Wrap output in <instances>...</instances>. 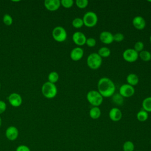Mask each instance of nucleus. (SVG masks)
<instances>
[{"instance_id":"f257e3e1","label":"nucleus","mask_w":151,"mask_h":151,"mask_svg":"<svg viewBox=\"0 0 151 151\" xmlns=\"http://www.w3.org/2000/svg\"><path fill=\"white\" fill-rule=\"evenodd\" d=\"M97 89L100 94L104 97L112 96L116 91L114 82L108 77H101L97 83Z\"/></svg>"},{"instance_id":"f03ea898","label":"nucleus","mask_w":151,"mask_h":151,"mask_svg":"<svg viewBox=\"0 0 151 151\" xmlns=\"http://www.w3.org/2000/svg\"><path fill=\"white\" fill-rule=\"evenodd\" d=\"M42 95L47 99H52L57 94V88L55 84L47 81L43 84L41 87Z\"/></svg>"},{"instance_id":"7ed1b4c3","label":"nucleus","mask_w":151,"mask_h":151,"mask_svg":"<svg viewBox=\"0 0 151 151\" xmlns=\"http://www.w3.org/2000/svg\"><path fill=\"white\" fill-rule=\"evenodd\" d=\"M86 98L88 103L93 107H99L100 106L103 101V97L97 90H90L86 95Z\"/></svg>"},{"instance_id":"20e7f679","label":"nucleus","mask_w":151,"mask_h":151,"mask_svg":"<svg viewBox=\"0 0 151 151\" xmlns=\"http://www.w3.org/2000/svg\"><path fill=\"white\" fill-rule=\"evenodd\" d=\"M87 64L91 69H97L102 64V58L97 52H92L87 57Z\"/></svg>"},{"instance_id":"39448f33","label":"nucleus","mask_w":151,"mask_h":151,"mask_svg":"<svg viewBox=\"0 0 151 151\" xmlns=\"http://www.w3.org/2000/svg\"><path fill=\"white\" fill-rule=\"evenodd\" d=\"M84 25L87 27H93L95 26L98 22V17L96 12L93 11H87L83 17Z\"/></svg>"},{"instance_id":"423d86ee","label":"nucleus","mask_w":151,"mask_h":151,"mask_svg":"<svg viewBox=\"0 0 151 151\" xmlns=\"http://www.w3.org/2000/svg\"><path fill=\"white\" fill-rule=\"evenodd\" d=\"M52 36L56 41L61 42L66 40L67 34L64 27L61 26H57L52 29Z\"/></svg>"},{"instance_id":"0eeeda50","label":"nucleus","mask_w":151,"mask_h":151,"mask_svg":"<svg viewBox=\"0 0 151 151\" xmlns=\"http://www.w3.org/2000/svg\"><path fill=\"white\" fill-rule=\"evenodd\" d=\"M123 59L129 63H133L139 58V53L133 48H127L123 52Z\"/></svg>"},{"instance_id":"6e6552de","label":"nucleus","mask_w":151,"mask_h":151,"mask_svg":"<svg viewBox=\"0 0 151 151\" xmlns=\"http://www.w3.org/2000/svg\"><path fill=\"white\" fill-rule=\"evenodd\" d=\"M135 93V90L133 86L129 84H123L119 88V93L123 97H130Z\"/></svg>"},{"instance_id":"1a4fd4ad","label":"nucleus","mask_w":151,"mask_h":151,"mask_svg":"<svg viewBox=\"0 0 151 151\" xmlns=\"http://www.w3.org/2000/svg\"><path fill=\"white\" fill-rule=\"evenodd\" d=\"M72 39L76 45L81 46L86 44L87 37L83 32L81 31H76L73 34Z\"/></svg>"},{"instance_id":"9d476101","label":"nucleus","mask_w":151,"mask_h":151,"mask_svg":"<svg viewBox=\"0 0 151 151\" xmlns=\"http://www.w3.org/2000/svg\"><path fill=\"white\" fill-rule=\"evenodd\" d=\"M8 100L10 104L15 107L20 106L22 103V99L21 95L17 93H11L9 96Z\"/></svg>"},{"instance_id":"9b49d317","label":"nucleus","mask_w":151,"mask_h":151,"mask_svg":"<svg viewBox=\"0 0 151 151\" xmlns=\"http://www.w3.org/2000/svg\"><path fill=\"white\" fill-rule=\"evenodd\" d=\"M18 135L19 131L18 129L14 126H9L5 131V136L6 138L11 141L15 140L18 138Z\"/></svg>"},{"instance_id":"f8f14e48","label":"nucleus","mask_w":151,"mask_h":151,"mask_svg":"<svg viewBox=\"0 0 151 151\" xmlns=\"http://www.w3.org/2000/svg\"><path fill=\"white\" fill-rule=\"evenodd\" d=\"M100 40L105 44H110L114 41L113 34L108 31H102L99 35Z\"/></svg>"},{"instance_id":"ddd939ff","label":"nucleus","mask_w":151,"mask_h":151,"mask_svg":"<svg viewBox=\"0 0 151 151\" xmlns=\"http://www.w3.org/2000/svg\"><path fill=\"white\" fill-rule=\"evenodd\" d=\"M70 58L72 60L77 61L82 58L84 55V50L82 48L77 47H75L70 52Z\"/></svg>"},{"instance_id":"4468645a","label":"nucleus","mask_w":151,"mask_h":151,"mask_svg":"<svg viewBox=\"0 0 151 151\" xmlns=\"http://www.w3.org/2000/svg\"><path fill=\"white\" fill-rule=\"evenodd\" d=\"M61 2L60 0H45L44 6L47 9L50 11H57L60 6Z\"/></svg>"},{"instance_id":"2eb2a0df","label":"nucleus","mask_w":151,"mask_h":151,"mask_svg":"<svg viewBox=\"0 0 151 151\" xmlns=\"http://www.w3.org/2000/svg\"><path fill=\"white\" fill-rule=\"evenodd\" d=\"M133 25L137 29L142 30L143 29L146 27V21L142 16H136L133 18L132 20Z\"/></svg>"},{"instance_id":"dca6fc26","label":"nucleus","mask_w":151,"mask_h":151,"mask_svg":"<svg viewBox=\"0 0 151 151\" xmlns=\"http://www.w3.org/2000/svg\"><path fill=\"white\" fill-rule=\"evenodd\" d=\"M109 116L112 121L118 122L120 120L122 117V113L119 109L117 107H113L109 111Z\"/></svg>"},{"instance_id":"f3484780","label":"nucleus","mask_w":151,"mask_h":151,"mask_svg":"<svg viewBox=\"0 0 151 151\" xmlns=\"http://www.w3.org/2000/svg\"><path fill=\"white\" fill-rule=\"evenodd\" d=\"M126 80H127V84L133 87L137 85L139 81L138 76L134 73H130L128 74L126 77Z\"/></svg>"},{"instance_id":"a211bd4d","label":"nucleus","mask_w":151,"mask_h":151,"mask_svg":"<svg viewBox=\"0 0 151 151\" xmlns=\"http://www.w3.org/2000/svg\"><path fill=\"white\" fill-rule=\"evenodd\" d=\"M101 114V111L99 107L94 106L91 107L89 111L90 117L93 119H99Z\"/></svg>"},{"instance_id":"6ab92c4d","label":"nucleus","mask_w":151,"mask_h":151,"mask_svg":"<svg viewBox=\"0 0 151 151\" xmlns=\"http://www.w3.org/2000/svg\"><path fill=\"white\" fill-rule=\"evenodd\" d=\"M136 117L137 119L139 121V122H145L146 120H147L148 117H149V114L148 112H147L146 111L143 110H140V111H139L136 114Z\"/></svg>"},{"instance_id":"aec40b11","label":"nucleus","mask_w":151,"mask_h":151,"mask_svg":"<svg viewBox=\"0 0 151 151\" xmlns=\"http://www.w3.org/2000/svg\"><path fill=\"white\" fill-rule=\"evenodd\" d=\"M142 108L147 112H151V97H146L142 103Z\"/></svg>"},{"instance_id":"412c9836","label":"nucleus","mask_w":151,"mask_h":151,"mask_svg":"<svg viewBox=\"0 0 151 151\" xmlns=\"http://www.w3.org/2000/svg\"><path fill=\"white\" fill-rule=\"evenodd\" d=\"M97 54L101 58H106V57H108L110 55L111 51L108 47H102L99 49Z\"/></svg>"},{"instance_id":"4be33fe9","label":"nucleus","mask_w":151,"mask_h":151,"mask_svg":"<svg viewBox=\"0 0 151 151\" xmlns=\"http://www.w3.org/2000/svg\"><path fill=\"white\" fill-rule=\"evenodd\" d=\"M139 57L143 61H149L151 60V53L147 50H143L139 53Z\"/></svg>"},{"instance_id":"5701e85b","label":"nucleus","mask_w":151,"mask_h":151,"mask_svg":"<svg viewBox=\"0 0 151 151\" xmlns=\"http://www.w3.org/2000/svg\"><path fill=\"white\" fill-rule=\"evenodd\" d=\"M111 97L113 102L116 105L120 106L123 103V97L119 93H114Z\"/></svg>"},{"instance_id":"b1692460","label":"nucleus","mask_w":151,"mask_h":151,"mask_svg":"<svg viewBox=\"0 0 151 151\" xmlns=\"http://www.w3.org/2000/svg\"><path fill=\"white\" fill-rule=\"evenodd\" d=\"M59 79V74L56 71H51L48 76V81L55 84Z\"/></svg>"},{"instance_id":"393cba45","label":"nucleus","mask_w":151,"mask_h":151,"mask_svg":"<svg viewBox=\"0 0 151 151\" xmlns=\"http://www.w3.org/2000/svg\"><path fill=\"white\" fill-rule=\"evenodd\" d=\"M123 151H134V145L130 140L126 141L123 145Z\"/></svg>"},{"instance_id":"a878e982","label":"nucleus","mask_w":151,"mask_h":151,"mask_svg":"<svg viewBox=\"0 0 151 151\" xmlns=\"http://www.w3.org/2000/svg\"><path fill=\"white\" fill-rule=\"evenodd\" d=\"M84 25L83 19L79 17L75 18L72 21V25L76 28H80Z\"/></svg>"},{"instance_id":"bb28decb","label":"nucleus","mask_w":151,"mask_h":151,"mask_svg":"<svg viewBox=\"0 0 151 151\" xmlns=\"http://www.w3.org/2000/svg\"><path fill=\"white\" fill-rule=\"evenodd\" d=\"M3 19V22L6 25L9 26L13 22V19H12V17L10 15L8 14H6L3 16V19Z\"/></svg>"},{"instance_id":"cd10ccee","label":"nucleus","mask_w":151,"mask_h":151,"mask_svg":"<svg viewBox=\"0 0 151 151\" xmlns=\"http://www.w3.org/2000/svg\"><path fill=\"white\" fill-rule=\"evenodd\" d=\"M143 48H144V44L142 41H137L136 42H135V44L134 45L133 49L135 51H136L138 53H139L140 52L143 51Z\"/></svg>"},{"instance_id":"c85d7f7f","label":"nucleus","mask_w":151,"mask_h":151,"mask_svg":"<svg viewBox=\"0 0 151 151\" xmlns=\"http://www.w3.org/2000/svg\"><path fill=\"white\" fill-rule=\"evenodd\" d=\"M76 4L80 8H84L88 4V0H76Z\"/></svg>"},{"instance_id":"c756f323","label":"nucleus","mask_w":151,"mask_h":151,"mask_svg":"<svg viewBox=\"0 0 151 151\" xmlns=\"http://www.w3.org/2000/svg\"><path fill=\"white\" fill-rule=\"evenodd\" d=\"M61 5L66 8H69L71 7L74 4V1L73 0H61L60 1Z\"/></svg>"},{"instance_id":"7c9ffc66","label":"nucleus","mask_w":151,"mask_h":151,"mask_svg":"<svg viewBox=\"0 0 151 151\" xmlns=\"http://www.w3.org/2000/svg\"><path fill=\"white\" fill-rule=\"evenodd\" d=\"M86 44L89 47H94L96 45V40L94 38L89 37L87 38Z\"/></svg>"},{"instance_id":"2f4dec72","label":"nucleus","mask_w":151,"mask_h":151,"mask_svg":"<svg viewBox=\"0 0 151 151\" xmlns=\"http://www.w3.org/2000/svg\"><path fill=\"white\" fill-rule=\"evenodd\" d=\"M124 38V35L121 32H117L113 35V40L116 42L122 41Z\"/></svg>"},{"instance_id":"473e14b6","label":"nucleus","mask_w":151,"mask_h":151,"mask_svg":"<svg viewBox=\"0 0 151 151\" xmlns=\"http://www.w3.org/2000/svg\"><path fill=\"white\" fill-rule=\"evenodd\" d=\"M15 151H31V150L29 147L27 145H21L17 147Z\"/></svg>"},{"instance_id":"72a5a7b5","label":"nucleus","mask_w":151,"mask_h":151,"mask_svg":"<svg viewBox=\"0 0 151 151\" xmlns=\"http://www.w3.org/2000/svg\"><path fill=\"white\" fill-rule=\"evenodd\" d=\"M6 109V103L2 101V100H0V114L3 113Z\"/></svg>"},{"instance_id":"f704fd0d","label":"nucleus","mask_w":151,"mask_h":151,"mask_svg":"<svg viewBox=\"0 0 151 151\" xmlns=\"http://www.w3.org/2000/svg\"><path fill=\"white\" fill-rule=\"evenodd\" d=\"M1 124H2V119H1V117H0V127L1 126Z\"/></svg>"},{"instance_id":"c9c22d12","label":"nucleus","mask_w":151,"mask_h":151,"mask_svg":"<svg viewBox=\"0 0 151 151\" xmlns=\"http://www.w3.org/2000/svg\"><path fill=\"white\" fill-rule=\"evenodd\" d=\"M150 42L151 43V34H150Z\"/></svg>"},{"instance_id":"e433bc0d","label":"nucleus","mask_w":151,"mask_h":151,"mask_svg":"<svg viewBox=\"0 0 151 151\" xmlns=\"http://www.w3.org/2000/svg\"><path fill=\"white\" fill-rule=\"evenodd\" d=\"M134 151H140V150H134Z\"/></svg>"},{"instance_id":"4c0bfd02","label":"nucleus","mask_w":151,"mask_h":151,"mask_svg":"<svg viewBox=\"0 0 151 151\" xmlns=\"http://www.w3.org/2000/svg\"><path fill=\"white\" fill-rule=\"evenodd\" d=\"M0 87H1V83H0Z\"/></svg>"}]
</instances>
